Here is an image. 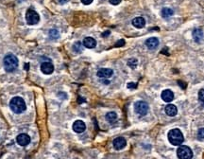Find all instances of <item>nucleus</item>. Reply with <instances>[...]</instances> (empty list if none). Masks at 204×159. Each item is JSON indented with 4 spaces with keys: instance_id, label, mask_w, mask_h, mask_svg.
Listing matches in <instances>:
<instances>
[{
    "instance_id": "f257e3e1",
    "label": "nucleus",
    "mask_w": 204,
    "mask_h": 159,
    "mask_svg": "<svg viewBox=\"0 0 204 159\" xmlns=\"http://www.w3.org/2000/svg\"><path fill=\"white\" fill-rule=\"evenodd\" d=\"M10 108L13 113L21 114L23 112H25L26 109V105L25 101L21 97H14L10 101Z\"/></svg>"
},
{
    "instance_id": "f03ea898",
    "label": "nucleus",
    "mask_w": 204,
    "mask_h": 159,
    "mask_svg": "<svg viewBox=\"0 0 204 159\" xmlns=\"http://www.w3.org/2000/svg\"><path fill=\"white\" fill-rule=\"evenodd\" d=\"M3 63H4V68L7 72H13L17 67H18V59L15 55L13 54H7L4 57V60H3Z\"/></svg>"
},
{
    "instance_id": "7ed1b4c3",
    "label": "nucleus",
    "mask_w": 204,
    "mask_h": 159,
    "mask_svg": "<svg viewBox=\"0 0 204 159\" xmlns=\"http://www.w3.org/2000/svg\"><path fill=\"white\" fill-rule=\"evenodd\" d=\"M167 137L169 142L174 146L182 145V142L184 141V137H183L182 132L180 129H172V130H170L168 132Z\"/></svg>"
},
{
    "instance_id": "20e7f679",
    "label": "nucleus",
    "mask_w": 204,
    "mask_h": 159,
    "mask_svg": "<svg viewBox=\"0 0 204 159\" xmlns=\"http://www.w3.org/2000/svg\"><path fill=\"white\" fill-rule=\"evenodd\" d=\"M177 155L179 159H192L193 157V151L188 146H180L177 150Z\"/></svg>"
},
{
    "instance_id": "39448f33",
    "label": "nucleus",
    "mask_w": 204,
    "mask_h": 159,
    "mask_svg": "<svg viewBox=\"0 0 204 159\" xmlns=\"http://www.w3.org/2000/svg\"><path fill=\"white\" fill-rule=\"evenodd\" d=\"M26 20L28 25H36L37 23L40 21V16L39 14H38V13L31 10V9H29L26 13Z\"/></svg>"
},
{
    "instance_id": "423d86ee",
    "label": "nucleus",
    "mask_w": 204,
    "mask_h": 159,
    "mask_svg": "<svg viewBox=\"0 0 204 159\" xmlns=\"http://www.w3.org/2000/svg\"><path fill=\"white\" fill-rule=\"evenodd\" d=\"M134 110L140 116H145L149 112V104L143 101H136L134 103Z\"/></svg>"
},
{
    "instance_id": "0eeeda50",
    "label": "nucleus",
    "mask_w": 204,
    "mask_h": 159,
    "mask_svg": "<svg viewBox=\"0 0 204 159\" xmlns=\"http://www.w3.org/2000/svg\"><path fill=\"white\" fill-rule=\"evenodd\" d=\"M41 71L46 75H50L54 71V66L51 62H44L41 64Z\"/></svg>"
},
{
    "instance_id": "6e6552de",
    "label": "nucleus",
    "mask_w": 204,
    "mask_h": 159,
    "mask_svg": "<svg viewBox=\"0 0 204 159\" xmlns=\"http://www.w3.org/2000/svg\"><path fill=\"white\" fill-rule=\"evenodd\" d=\"M16 142L19 144L20 146H26L30 142V137L26 134H20L17 135L16 137Z\"/></svg>"
},
{
    "instance_id": "1a4fd4ad",
    "label": "nucleus",
    "mask_w": 204,
    "mask_h": 159,
    "mask_svg": "<svg viewBox=\"0 0 204 159\" xmlns=\"http://www.w3.org/2000/svg\"><path fill=\"white\" fill-rule=\"evenodd\" d=\"M86 129V125L85 123L82 121V120H76L73 124V130L74 132H78V134H81V132H83Z\"/></svg>"
},
{
    "instance_id": "9d476101",
    "label": "nucleus",
    "mask_w": 204,
    "mask_h": 159,
    "mask_svg": "<svg viewBox=\"0 0 204 159\" xmlns=\"http://www.w3.org/2000/svg\"><path fill=\"white\" fill-rule=\"evenodd\" d=\"M127 141L124 137H116L114 140V147L115 150H122L126 147Z\"/></svg>"
},
{
    "instance_id": "9b49d317",
    "label": "nucleus",
    "mask_w": 204,
    "mask_h": 159,
    "mask_svg": "<svg viewBox=\"0 0 204 159\" xmlns=\"http://www.w3.org/2000/svg\"><path fill=\"white\" fill-rule=\"evenodd\" d=\"M161 97L162 99V101L165 102H170L174 99V93L169 89H165L162 92Z\"/></svg>"
},
{
    "instance_id": "f8f14e48",
    "label": "nucleus",
    "mask_w": 204,
    "mask_h": 159,
    "mask_svg": "<svg viewBox=\"0 0 204 159\" xmlns=\"http://www.w3.org/2000/svg\"><path fill=\"white\" fill-rule=\"evenodd\" d=\"M114 74L113 69L110 68H101L99 69L96 73V76L99 78H110Z\"/></svg>"
},
{
    "instance_id": "ddd939ff",
    "label": "nucleus",
    "mask_w": 204,
    "mask_h": 159,
    "mask_svg": "<svg viewBox=\"0 0 204 159\" xmlns=\"http://www.w3.org/2000/svg\"><path fill=\"white\" fill-rule=\"evenodd\" d=\"M146 46L149 49H155L159 46V40L156 37H150L146 41Z\"/></svg>"
},
{
    "instance_id": "4468645a",
    "label": "nucleus",
    "mask_w": 204,
    "mask_h": 159,
    "mask_svg": "<svg viewBox=\"0 0 204 159\" xmlns=\"http://www.w3.org/2000/svg\"><path fill=\"white\" fill-rule=\"evenodd\" d=\"M82 44H83V46L87 48H96V41L92 37H86L84 38Z\"/></svg>"
},
{
    "instance_id": "2eb2a0df",
    "label": "nucleus",
    "mask_w": 204,
    "mask_h": 159,
    "mask_svg": "<svg viewBox=\"0 0 204 159\" xmlns=\"http://www.w3.org/2000/svg\"><path fill=\"white\" fill-rule=\"evenodd\" d=\"M164 110H165L166 115L167 116H169V117L176 116L177 113H178V109H177L176 106L173 105V104H167L166 106H165Z\"/></svg>"
},
{
    "instance_id": "dca6fc26",
    "label": "nucleus",
    "mask_w": 204,
    "mask_h": 159,
    "mask_svg": "<svg viewBox=\"0 0 204 159\" xmlns=\"http://www.w3.org/2000/svg\"><path fill=\"white\" fill-rule=\"evenodd\" d=\"M132 25L137 28H143L145 25H146V20L143 17H135L132 20Z\"/></svg>"
},
{
    "instance_id": "f3484780",
    "label": "nucleus",
    "mask_w": 204,
    "mask_h": 159,
    "mask_svg": "<svg viewBox=\"0 0 204 159\" xmlns=\"http://www.w3.org/2000/svg\"><path fill=\"white\" fill-rule=\"evenodd\" d=\"M193 38H194V40L196 41V42H200V41L202 40V38L204 36V34H203V30L201 28H195L194 30H193Z\"/></svg>"
},
{
    "instance_id": "a211bd4d",
    "label": "nucleus",
    "mask_w": 204,
    "mask_h": 159,
    "mask_svg": "<svg viewBox=\"0 0 204 159\" xmlns=\"http://www.w3.org/2000/svg\"><path fill=\"white\" fill-rule=\"evenodd\" d=\"M106 119L110 123H114L117 120V115L114 112H109L106 115Z\"/></svg>"
},
{
    "instance_id": "6ab92c4d",
    "label": "nucleus",
    "mask_w": 204,
    "mask_h": 159,
    "mask_svg": "<svg viewBox=\"0 0 204 159\" xmlns=\"http://www.w3.org/2000/svg\"><path fill=\"white\" fill-rule=\"evenodd\" d=\"M161 13H162V17H164V18H167V17H170V16L173 15L174 11H173L172 9H170V8H164L162 10Z\"/></svg>"
},
{
    "instance_id": "aec40b11",
    "label": "nucleus",
    "mask_w": 204,
    "mask_h": 159,
    "mask_svg": "<svg viewBox=\"0 0 204 159\" xmlns=\"http://www.w3.org/2000/svg\"><path fill=\"white\" fill-rule=\"evenodd\" d=\"M73 49H74V51L77 53H81L82 51V49H83V48H82V44L81 42H76L73 45Z\"/></svg>"
},
{
    "instance_id": "412c9836",
    "label": "nucleus",
    "mask_w": 204,
    "mask_h": 159,
    "mask_svg": "<svg viewBox=\"0 0 204 159\" xmlns=\"http://www.w3.org/2000/svg\"><path fill=\"white\" fill-rule=\"evenodd\" d=\"M137 64H138V61L137 59L135 58H131L128 61V66L129 67H131V68H135V67L137 66Z\"/></svg>"
},
{
    "instance_id": "4be33fe9",
    "label": "nucleus",
    "mask_w": 204,
    "mask_h": 159,
    "mask_svg": "<svg viewBox=\"0 0 204 159\" xmlns=\"http://www.w3.org/2000/svg\"><path fill=\"white\" fill-rule=\"evenodd\" d=\"M49 36L50 38H52V39H57V38H59V31L57 29H50Z\"/></svg>"
},
{
    "instance_id": "5701e85b",
    "label": "nucleus",
    "mask_w": 204,
    "mask_h": 159,
    "mask_svg": "<svg viewBox=\"0 0 204 159\" xmlns=\"http://www.w3.org/2000/svg\"><path fill=\"white\" fill-rule=\"evenodd\" d=\"M197 138L199 140H204V128H200L197 132Z\"/></svg>"
},
{
    "instance_id": "b1692460",
    "label": "nucleus",
    "mask_w": 204,
    "mask_h": 159,
    "mask_svg": "<svg viewBox=\"0 0 204 159\" xmlns=\"http://www.w3.org/2000/svg\"><path fill=\"white\" fill-rule=\"evenodd\" d=\"M199 99L200 101L204 102V89H200L199 92Z\"/></svg>"
},
{
    "instance_id": "393cba45",
    "label": "nucleus",
    "mask_w": 204,
    "mask_h": 159,
    "mask_svg": "<svg viewBox=\"0 0 204 159\" xmlns=\"http://www.w3.org/2000/svg\"><path fill=\"white\" fill-rule=\"evenodd\" d=\"M124 45H125V41H124V40H119L116 44H115V46L118 48V46H123Z\"/></svg>"
},
{
    "instance_id": "a878e982",
    "label": "nucleus",
    "mask_w": 204,
    "mask_h": 159,
    "mask_svg": "<svg viewBox=\"0 0 204 159\" xmlns=\"http://www.w3.org/2000/svg\"><path fill=\"white\" fill-rule=\"evenodd\" d=\"M178 83L180 84V86H181L182 89H185V88H186V83H185V82H183L182 81H179Z\"/></svg>"
},
{
    "instance_id": "bb28decb",
    "label": "nucleus",
    "mask_w": 204,
    "mask_h": 159,
    "mask_svg": "<svg viewBox=\"0 0 204 159\" xmlns=\"http://www.w3.org/2000/svg\"><path fill=\"white\" fill-rule=\"evenodd\" d=\"M109 1H110L111 4H113V5H118L121 2V0H109Z\"/></svg>"
},
{
    "instance_id": "cd10ccee",
    "label": "nucleus",
    "mask_w": 204,
    "mask_h": 159,
    "mask_svg": "<svg viewBox=\"0 0 204 159\" xmlns=\"http://www.w3.org/2000/svg\"><path fill=\"white\" fill-rule=\"evenodd\" d=\"M81 2H82V4H84V5H89L93 2V0H81Z\"/></svg>"
},
{
    "instance_id": "c85d7f7f",
    "label": "nucleus",
    "mask_w": 204,
    "mask_h": 159,
    "mask_svg": "<svg viewBox=\"0 0 204 159\" xmlns=\"http://www.w3.org/2000/svg\"><path fill=\"white\" fill-rule=\"evenodd\" d=\"M136 86H137V85H136L135 83H132V82H131V83H128V87L129 88H136Z\"/></svg>"
},
{
    "instance_id": "c756f323",
    "label": "nucleus",
    "mask_w": 204,
    "mask_h": 159,
    "mask_svg": "<svg viewBox=\"0 0 204 159\" xmlns=\"http://www.w3.org/2000/svg\"><path fill=\"white\" fill-rule=\"evenodd\" d=\"M109 34H110V31H106V32H103V34H102V36L103 37H106V36H109Z\"/></svg>"
},
{
    "instance_id": "7c9ffc66",
    "label": "nucleus",
    "mask_w": 204,
    "mask_h": 159,
    "mask_svg": "<svg viewBox=\"0 0 204 159\" xmlns=\"http://www.w3.org/2000/svg\"><path fill=\"white\" fill-rule=\"evenodd\" d=\"M28 68H29V66H28V64H26V69H28Z\"/></svg>"
},
{
    "instance_id": "2f4dec72",
    "label": "nucleus",
    "mask_w": 204,
    "mask_h": 159,
    "mask_svg": "<svg viewBox=\"0 0 204 159\" xmlns=\"http://www.w3.org/2000/svg\"><path fill=\"white\" fill-rule=\"evenodd\" d=\"M202 106H203V107H204V102H202Z\"/></svg>"
}]
</instances>
